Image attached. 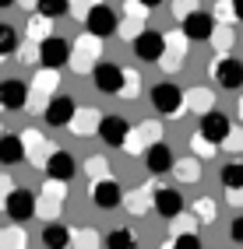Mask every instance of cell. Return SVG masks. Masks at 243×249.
Returning <instances> with one entry per match:
<instances>
[{"instance_id":"cell-1","label":"cell","mask_w":243,"mask_h":249,"mask_svg":"<svg viewBox=\"0 0 243 249\" xmlns=\"http://www.w3.org/2000/svg\"><path fill=\"white\" fill-rule=\"evenodd\" d=\"M148 102L155 106L159 116H180V112H187V91L180 85H173V81H159L148 91Z\"/></svg>"},{"instance_id":"cell-2","label":"cell","mask_w":243,"mask_h":249,"mask_svg":"<svg viewBox=\"0 0 243 249\" xmlns=\"http://www.w3.org/2000/svg\"><path fill=\"white\" fill-rule=\"evenodd\" d=\"M99 49H102V39L92 36V32H85L81 39L71 42V71L74 74H88L99 67Z\"/></svg>"},{"instance_id":"cell-3","label":"cell","mask_w":243,"mask_h":249,"mask_svg":"<svg viewBox=\"0 0 243 249\" xmlns=\"http://www.w3.org/2000/svg\"><path fill=\"white\" fill-rule=\"evenodd\" d=\"M57 85H60V74L53 67H39L36 77H32V95H28V112H46L42 102H50L57 95Z\"/></svg>"},{"instance_id":"cell-4","label":"cell","mask_w":243,"mask_h":249,"mask_svg":"<svg viewBox=\"0 0 243 249\" xmlns=\"http://www.w3.org/2000/svg\"><path fill=\"white\" fill-rule=\"evenodd\" d=\"M92 85L99 88L102 95H123L127 71L120 67V63H113V60H99V67L92 71Z\"/></svg>"},{"instance_id":"cell-5","label":"cell","mask_w":243,"mask_h":249,"mask_svg":"<svg viewBox=\"0 0 243 249\" xmlns=\"http://www.w3.org/2000/svg\"><path fill=\"white\" fill-rule=\"evenodd\" d=\"M215 77V85L225 88V91H240L243 88V60L229 56V53H222L215 63H212V71H208Z\"/></svg>"},{"instance_id":"cell-6","label":"cell","mask_w":243,"mask_h":249,"mask_svg":"<svg viewBox=\"0 0 243 249\" xmlns=\"http://www.w3.org/2000/svg\"><path fill=\"white\" fill-rule=\"evenodd\" d=\"M85 32H92V36H99V39L117 36V32H120V14L113 11L109 4H95L85 14Z\"/></svg>"},{"instance_id":"cell-7","label":"cell","mask_w":243,"mask_h":249,"mask_svg":"<svg viewBox=\"0 0 243 249\" xmlns=\"http://www.w3.org/2000/svg\"><path fill=\"white\" fill-rule=\"evenodd\" d=\"M4 214H7L11 221L25 225V221H32L39 214V196L32 193V190H11V196L4 200Z\"/></svg>"},{"instance_id":"cell-8","label":"cell","mask_w":243,"mask_h":249,"mask_svg":"<svg viewBox=\"0 0 243 249\" xmlns=\"http://www.w3.org/2000/svg\"><path fill=\"white\" fill-rule=\"evenodd\" d=\"M88 200L99 207V211H117L123 204V190H120V182L106 176V179H92V186H88Z\"/></svg>"},{"instance_id":"cell-9","label":"cell","mask_w":243,"mask_h":249,"mask_svg":"<svg viewBox=\"0 0 243 249\" xmlns=\"http://www.w3.org/2000/svg\"><path fill=\"white\" fill-rule=\"evenodd\" d=\"M131 46H134V56H138L141 63H159L162 53H166V32H159V28H144Z\"/></svg>"},{"instance_id":"cell-10","label":"cell","mask_w":243,"mask_h":249,"mask_svg":"<svg viewBox=\"0 0 243 249\" xmlns=\"http://www.w3.org/2000/svg\"><path fill=\"white\" fill-rule=\"evenodd\" d=\"M71 63V42L67 39H60V36H50V39H42L39 42V67H67Z\"/></svg>"},{"instance_id":"cell-11","label":"cell","mask_w":243,"mask_h":249,"mask_svg":"<svg viewBox=\"0 0 243 249\" xmlns=\"http://www.w3.org/2000/svg\"><path fill=\"white\" fill-rule=\"evenodd\" d=\"M215 28H219V18L208 11H194L190 18H183V32H187L190 42H212Z\"/></svg>"},{"instance_id":"cell-12","label":"cell","mask_w":243,"mask_h":249,"mask_svg":"<svg viewBox=\"0 0 243 249\" xmlns=\"http://www.w3.org/2000/svg\"><path fill=\"white\" fill-rule=\"evenodd\" d=\"M187 42H190V39H187L183 28H180V32H166V53H162L159 63H162L169 74L183 67V60H187Z\"/></svg>"},{"instance_id":"cell-13","label":"cell","mask_w":243,"mask_h":249,"mask_svg":"<svg viewBox=\"0 0 243 249\" xmlns=\"http://www.w3.org/2000/svg\"><path fill=\"white\" fill-rule=\"evenodd\" d=\"M99 137H102V144H109V147H127L131 126H127V120H123V116H117V112H106V116H102V123H99Z\"/></svg>"},{"instance_id":"cell-14","label":"cell","mask_w":243,"mask_h":249,"mask_svg":"<svg viewBox=\"0 0 243 249\" xmlns=\"http://www.w3.org/2000/svg\"><path fill=\"white\" fill-rule=\"evenodd\" d=\"M53 151H57V147L46 141L39 130H28V134H25V161L32 165V169H46V161H50Z\"/></svg>"},{"instance_id":"cell-15","label":"cell","mask_w":243,"mask_h":249,"mask_svg":"<svg viewBox=\"0 0 243 249\" xmlns=\"http://www.w3.org/2000/svg\"><path fill=\"white\" fill-rule=\"evenodd\" d=\"M74 112H78V106H74V98H71V95H53L50 102H46L42 120L50 123V126H71Z\"/></svg>"},{"instance_id":"cell-16","label":"cell","mask_w":243,"mask_h":249,"mask_svg":"<svg viewBox=\"0 0 243 249\" xmlns=\"http://www.w3.org/2000/svg\"><path fill=\"white\" fill-rule=\"evenodd\" d=\"M159 123L155 120H144V123H138V126H131V137H127V151L131 155H144L148 147L159 141Z\"/></svg>"},{"instance_id":"cell-17","label":"cell","mask_w":243,"mask_h":249,"mask_svg":"<svg viewBox=\"0 0 243 249\" xmlns=\"http://www.w3.org/2000/svg\"><path fill=\"white\" fill-rule=\"evenodd\" d=\"M201 134L212 137L215 144H225V137L233 134V120H229L225 112H219V109H208V112L201 116Z\"/></svg>"},{"instance_id":"cell-18","label":"cell","mask_w":243,"mask_h":249,"mask_svg":"<svg viewBox=\"0 0 243 249\" xmlns=\"http://www.w3.org/2000/svg\"><path fill=\"white\" fill-rule=\"evenodd\" d=\"M28 95H32V88L25 81H18V77L0 81V106L4 109H28Z\"/></svg>"},{"instance_id":"cell-19","label":"cell","mask_w":243,"mask_h":249,"mask_svg":"<svg viewBox=\"0 0 243 249\" xmlns=\"http://www.w3.org/2000/svg\"><path fill=\"white\" fill-rule=\"evenodd\" d=\"M63 200H67V182H60V179H50V182L42 186V196H39V214L53 218V214H60Z\"/></svg>"},{"instance_id":"cell-20","label":"cell","mask_w":243,"mask_h":249,"mask_svg":"<svg viewBox=\"0 0 243 249\" xmlns=\"http://www.w3.org/2000/svg\"><path fill=\"white\" fill-rule=\"evenodd\" d=\"M50 179H60V182H71L74 172H78V161L71 151H63V147H57V151L50 155V161H46V169H42Z\"/></svg>"},{"instance_id":"cell-21","label":"cell","mask_w":243,"mask_h":249,"mask_svg":"<svg viewBox=\"0 0 243 249\" xmlns=\"http://www.w3.org/2000/svg\"><path fill=\"white\" fill-rule=\"evenodd\" d=\"M155 214H159V218H166V221L180 218V214H183V196H180V190H173V186L155 190Z\"/></svg>"},{"instance_id":"cell-22","label":"cell","mask_w":243,"mask_h":249,"mask_svg":"<svg viewBox=\"0 0 243 249\" xmlns=\"http://www.w3.org/2000/svg\"><path fill=\"white\" fill-rule=\"evenodd\" d=\"M176 165V158H173V147L169 144H162V141H155L148 151H144V169H148L152 176H162V172H169Z\"/></svg>"},{"instance_id":"cell-23","label":"cell","mask_w":243,"mask_h":249,"mask_svg":"<svg viewBox=\"0 0 243 249\" xmlns=\"http://www.w3.org/2000/svg\"><path fill=\"white\" fill-rule=\"evenodd\" d=\"M18 161H25V137L0 134V165H18Z\"/></svg>"},{"instance_id":"cell-24","label":"cell","mask_w":243,"mask_h":249,"mask_svg":"<svg viewBox=\"0 0 243 249\" xmlns=\"http://www.w3.org/2000/svg\"><path fill=\"white\" fill-rule=\"evenodd\" d=\"M99 123H102V116L95 109H78L67 130H74L78 137H92V134H99Z\"/></svg>"},{"instance_id":"cell-25","label":"cell","mask_w":243,"mask_h":249,"mask_svg":"<svg viewBox=\"0 0 243 249\" xmlns=\"http://www.w3.org/2000/svg\"><path fill=\"white\" fill-rule=\"evenodd\" d=\"M123 204H127V211H131V214H148V211H155V186H144V190L127 193Z\"/></svg>"},{"instance_id":"cell-26","label":"cell","mask_w":243,"mask_h":249,"mask_svg":"<svg viewBox=\"0 0 243 249\" xmlns=\"http://www.w3.org/2000/svg\"><path fill=\"white\" fill-rule=\"evenodd\" d=\"M71 239H74V231L67 228V225H50L42 231V246H50V249H63V246H71Z\"/></svg>"},{"instance_id":"cell-27","label":"cell","mask_w":243,"mask_h":249,"mask_svg":"<svg viewBox=\"0 0 243 249\" xmlns=\"http://www.w3.org/2000/svg\"><path fill=\"white\" fill-rule=\"evenodd\" d=\"M187 109H194L198 116H204L208 109H215V95L208 88H190L187 91Z\"/></svg>"},{"instance_id":"cell-28","label":"cell","mask_w":243,"mask_h":249,"mask_svg":"<svg viewBox=\"0 0 243 249\" xmlns=\"http://www.w3.org/2000/svg\"><path fill=\"white\" fill-rule=\"evenodd\" d=\"M28 239H25V231L18 221H11L7 228H0V249H25Z\"/></svg>"},{"instance_id":"cell-29","label":"cell","mask_w":243,"mask_h":249,"mask_svg":"<svg viewBox=\"0 0 243 249\" xmlns=\"http://www.w3.org/2000/svg\"><path fill=\"white\" fill-rule=\"evenodd\" d=\"M18 49H21V39H18V32H14V25H4V21H0V60L14 56Z\"/></svg>"},{"instance_id":"cell-30","label":"cell","mask_w":243,"mask_h":249,"mask_svg":"<svg viewBox=\"0 0 243 249\" xmlns=\"http://www.w3.org/2000/svg\"><path fill=\"white\" fill-rule=\"evenodd\" d=\"M50 25H53V18H46V14H32L28 18V42H42V39H50L53 32H50Z\"/></svg>"},{"instance_id":"cell-31","label":"cell","mask_w":243,"mask_h":249,"mask_svg":"<svg viewBox=\"0 0 243 249\" xmlns=\"http://www.w3.org/2000/svg\"><path fill=\"white\" fill-rule=\"evenodd\" d=\"M219 182H222L225 190H243V161H240V158L229 161V165L219 172Z\"/></svg>"},{"instance_id":"cell-32","label":"cell","mask_w":243,"mask_h":249,"mask_svg":"<svg viewBox=\"0 0 243 249\" xmlns=\"http://www.w3.org/2000/svg\"><path fill=\"white\" fill-rule=\"evenodd\" d=\"M219 147H222V144H215L212 137H204L201 130L190 137V151L198 155V158H215V155H219Z\"/></svg>"},{"instance_id":"cell-33","label":"cell","mask_w":243,"mask_h":249,"mask_svg":"<svg viewBox=\"0 0 243 249\" xmlns=\"http://www.w3.org/2000/svg\"><path fill=\"white\" fill-rule=\"evenodd\" d=\"M106 246H109V249H134L138 239H134L131 228H113L109 235H106Z\"/></svg>"},{"instance_id":"cell-34","label":"cell","mask_w":243,"mask_h":249,"mask_svg":"<svg viewBox=\"0 0 243 249\" xmlns=\"http://www.w3.org/2000/svg\"><path fill=\"white\" fill-rule=\"evenodd\" d=\"M36 11L57 21V18H63V14L71 11V0H36Z\"/></svg>"},{"instance_id":"cell-35","label":"cell","mask_w":243,"mask_h":249,"mask_svg":"<svg viewBox=\"0 0 243 249\" xmlns=\"http://www.w3.org/2000/svg\"><path fill=\"white\" fill-rule=\"evenodd\" d=\"M194 158H198V155H194ZM194 158H183V161L173 165V172H176V179H180V182H198L201 169H198V161H194Z\"/></svg>"},{"instance_id":"cell-36","label":"cell","mask_w":243,"mask_h":249,"mask_svg":"<svg viewBox=\"0 0 243 249\" xmlns=\"http://www.w3.org/2000/svg\"><path fill=\"white\" fill-rule=\"evenodd\" d=\"M215 200H212V196H201V200H194V218H198L201 225H212L215 221Z\"/></svg>"},{"instance_id":"cell-37","label":"cell","mask_w":243,"mask_h":249,"mask_svg":"<svg viewBox=\"0 0 243 249\" xmlns=\"http://www.w3.org/2000/svg\"><path fill=\"white\" fill-rule=\"evenodd\" d=\"M169 249H201V235L198 231H180L169 239Z\"/></svg>"},{"instance_id":"cell-38","label":"cell","mask_w":243,"mask_h":249,"mask_svg":"<svg viewBox=\"0 0 243 249\" xmlns=\"http://www.w3.org/2000/svg\"><path fill=\"white\" fill-rule=\"evenodd\" d=\"M141 21H144V18H134V14H123V25H120V36H123L127 42H134V39L141 36V32H144V28H141Z\"/></svg>"},{"instance_id":"cell-39","label":"cell","mask_w":243,"mask_h":249,"mask_svg":"<svg viewBox=\"0 0 243 249\" xmlns=\"http://www.w3.org/2000/svg\"><path fill=\"white\" fill-rule=\"evenodd\" d=\"M233 42H236V39H233V32H229V28H225V25L219 21L215 36H212V46L219 49V53H229V49H233Z\"/></svg>"},{"instance_id":"cell-40","label":"cell","mask_w":243,"mask_h":249,"mask_svg":"<svg viewBox=\"0 0 243 249\" xmlns=\"http://www.w3.org/2000/svg\"><path fill=\"white\" fill-rule=\"evenodd\" d=\"M215 18H219L222 25L240 21V18H236V0H219V4H215Z\"/></svg>"},{"instance_id":"cell-41","label":"cell","mask_w":243,"mask_h":249,"mask_svg":"<svg viewBox=\"0 0 243 249\" xmlns=\"http://www.w3.org/2000/svg\"><path fill=\"white\" fill-rule=\"evenodd\" d=\"M194 11H201V4H198V0H173V18H176V21L190 18Z\"/></svg>"},{"instance_id":"cell-42","label":"cell","mask_w":243,"mask_h":249,"mask_svg":"<svg viewBox=\"0 0 243 249\" xmlns=\"http://www.w3.org/2000/svg\"><path fill=\"white\" fill-rule=\"evenodd\" d=\"M85 169H88V179H106V176H109V165H106V158H99V155H95Z\"/></svg>"},{"instance_id":"cell-43","label":"cell","mask_w":243,"mask_h":249,"mask_svg":"<svg viewBox=\"0 0 243 249\" xmlns=\"http://www.w3.org/2000/svg\"><path fill=\"white\" fill-rule=\"evenodd\" d=\"M222 147H225L229 155H240V151H243V126H233V134L225 137V144H222Z\"/></svg>"},{"instance_id":"cell-44","label":"cell","mask_w":243,"mask_h":249,"mask_svg":"<svg viewBox=\"0 0 243 249\" xmlns=\"http://www.w3.org/2000/svg\"><path fill=\"white\" fill-rule=\"evenodd\" d=\"M95 4H102V0H71V14H74V18H85Z\"/></svg>"},{"instance_id":"cell-45","label":"cell","mask_w":243,"mask_h":249,"mask_svg":"<svg viewBox=\"0 0 243 249\" xmlns=\"http://www.w3.org/2000/svg\"><path fill=\"white\" fill-rule=\"evenodd\" d=\"M180 231H194V221L187 218V214H180V218L169 221V235H180Z\"/></svg>"},{"instance_id":"cell-46","label":"cell","mask_w":243,"mask_h":249,"mask_svg":"<svg viewBox=\"0 0 243 249\" xmlns=\"http://www.w3.org/2000/svg\"><path fill=\"white\" fill-rule=\"evenodd\" d=\"M71 246H99V239H95V231H88V228H81V231H74V239H71Z\"/></svg>"},{"instance_id":"cell-47","label":"cell","mask_w":243,"mask_h":249,"mask_svg":"<svg viewBox=\"0 0 243 249\" xmlns=\"http://www.w3.org/2000/svg\"><path fill=\"white\" fill-rule=\"evenodd\" d=\"M229 239H233V246H243V214H236V218H233V225H229Z\"/></svg>"},{"instance_id":"cell-48","label":"cell","mask_w":243,"mask_h":249,"mask_svg":"<svg viewBox=\"0 0 243 249\" xmlns=\"http://www.w3.org/2000/svg\"><path fill=\"white\" fill-rule=\"evenodd\" d=\"M138 88H141L138 71H127V88H123V95H127V98H134V95H138Z\"/></svg>"},{"instance_id":"cell-49","label":"cell","mask_w":243,"mask_h":249,"mask_svg":"<svg viewBox=\"0 0 243 249\" xmlns=\"http://www.w3.org/2000/svg\"><path fill=\"white\" fill-rule=\"evenodd\" d=\"M11 179H4V176H0V211H4V200H7V196H11Z\"/></svg>"},{"instance_id":"cell-50","label":"cell","mask_w":243,"mask_h":249,"mask_svg":"<svg viewBox=\"0 0 243 249\" xmlns=\"http://www.w3.org/2000/svg\"><path fill=\"white\" fill-rule=\"evenodd\" d=\"M225 193H229V204L233 207H243V190H225Z\"/></svg>"},{"instance_id":"cell-51","label":"cell","mask_w":243,"mask_h":249,"mask_svg":"<svg viewBox=\"0 0 243 249\" xmlns=\"http://www.w3.org/2000/svg\"><path fill=\"white\" fill-rule=\"evenodd\" d=\"M141 4H144V7H148V11H155V7L162 4V0H141Z\"/></svg>"},{"instance_id":"cell-52","label":"cell","mask_w":243,"mask_h":249,"mask_svg":"<svg viewBox=\"0 0 243 249\" xmlns=\"http://www.w3.org/2000/svg\"><path fill=\"white\" fill-rule=\"evenodd\" d=\"M18 0H0V11H7V7H14Z\"/></svg>"},{"instance_id":"cell-53","label":"cell","mask_w":243,"mask_h":249,"mask_svg":"<svg viewBox=\"0 0 243 249\" xmlns=\"http://www.w3.org/2000/svg\"><path fill=\"white\" fill-rule=\"evenodd\" d=\"M236 18L243 21V0H236Z\"/></svg>"},{"instance_id":"cell-54","label":"cell","mask_w":243,"mask_h":249,"mask_svg":"<svg viewBox=\"0 0 243 249\" xmlns=\"http://www.w3.org/2000/svg\"><path fill=\"white\" fill-rule=\"evenodd\" d=\"M240 120H243V98H240Z\"/></svg>"}]
</instances>
